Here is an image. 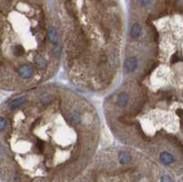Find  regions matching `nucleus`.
Masks as SVG:
<instances>
[{"label":"nucleus","mask_w":183,"mask_h":182,"mask_svg":"<svg viewBox=\"0 0 183 182\" xmlns=\"http://www.w3.org/2000/svg\"><path fill=\"white\" fill-rule=\"evenodd\" d=\"M16 73L18 78L24 81H28V80L33 79L36 76V70L31 64L24 63L16 68Z\"/></svg>","instance_id":"nucleus-1"},{"label":"nucleus","mask_w":183,"mask_h":182,"mask_svg":"<svg viewBox=\"0 0 183 182\" xmlns=\"http://www.w3.org/2000/svg\"><path fill=\"white\" fill-rule=\"evenodd\" d=\"M115 103L118 105V107L124 108L127 105L128 102H129V96L127 95L126 93H119L116 95V99H115Z\"/></svg>","instance_id":"nucleus-5"},{"label":"nucleus","mask_w":183,"mask_h":182,"mask_svg":"<svg viewBox=\"0 0 183 182\" xmlns=\"http://www.w3.org/2000/svg\"><path fill=\"white\" fill-rule=\"evenodd\" d=\"M47 35H48V39L50 45L54 48H58L59 47V35L55 27L49 26L47 28Z\"/></svg>","instance_id":"nucleus-2"},{"label":"nucleus","mask_w":183,"mask_h":182,"mask_svg":"<svg viewBox=\"0 0 183 182\" xmlns=\"http://www.w3.org/2000/svg\"><path fill=\"white\" fill-rule=\"evenodd\" d=\"M138 67V60L134 57L130 56L126 59L125 60V69L127 72H133L135 71Z\"/></svg>","instance_id":"nucleus-4"},{"label":"nucleus","mask_w":183,"mask_h":182,"mask_svg":"<svg viewBox=\"0 0 183 182\" xmlns=\"http://www.w3.org/2000/svg\"><path fill=\"white\" fill-rule=\"evenodd\" d=\"M160 160L165 165H170L174 162V158L169 152H162L160 154Z\"/></svg>","instance_id":"nucleus-7"},{"label":"nucleus","mask_w":183,"mask_h":182,"mask_svg":"<svg viewBox=\"0 0 183 182\" xmlns=\"http://www.w3.org/2000/svg\"><path fill=\"white\" fill-rule=\"evenodd\" d=\"M161 182H174V181H173V180H172L170 176L165 175V176H163V177L161 178Z\"/></svg>","instance_id":"nucleus-10"},{"label":"nucleus","mask_w":183,"mask_h":182,"mask_svg":"<svg viewBox=\"0 0 183 182\" xmlns=\"http://www.w3.org/2000/svg\"><path fill=\"white\" fill-rule=\"evenodd\" d=\"M137 3L140 5H143V6H146V5H148L151 2V0H137Z\"/></svg>","instance_id":"nucleus-9"},{"label":"nucleus","mask_w":183,"mask_h":182,"mask_svg":"<svg viewBox=\"0 0 183 182\" xmlns=\"http://www.w3.org/2000/svg\"><path fill=\"white\" fill-rule=\"evenodd\" d=\"M142 34V27L139 25V23H135L130 30V36L133 39L138 38Z\"/></svg>","instance_id":"nucleus-6"},{"label":"nucleus","mask_w":183,"mask_h":182,"mask_svg":"<svg viewBox=\"0 0 183 182\" xmlns=\"http://www.w3.org/2000/svg\"><path fill=\"white\" fill-rule=\"evenodd\" d=\"M131 159H132V158H131L130 154L127 153V152H121V153L118 155V160H119V162H120L122 165H126V164H128V163L131 161Z\"/></svg>","instance_id":"nucleus-8"},{"label":"nucleus","mask_w":183,"mask_h":182,"mask_svg":"<svg viewBox=\"0 0 183 182\" xmlns=\"http://www.w3.org/2000/svg\"><path fill=\"white\" fill-rule=\"evenodd\" d=\"M27 102H28V100H27V96H20V97L15 98L14 100H11L10 102H8L7 110L8 111H13L15 109L20 108V107L24 106Z\"/></svg>","instance_id":"nucleus-3"}]
</instances>
